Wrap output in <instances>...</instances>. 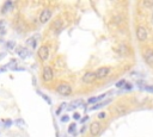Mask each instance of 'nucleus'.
<instances>
[{"label":"nucleus","mask_w":153,"mask_h":137,"mask_svg":"<svg viewBox=\"0 0 153 137\" xmlns=\"http://www.w3.org/2000/svg\"><path fill=\"white\" fill-rule=\"evenodd\" d=\"M56 92L62 96H68L72 94V86L67 82H61L56 86Z\"/></svg>","instance_id":"f257e3e1"},{"label":"nucleus","mask_w":153,"mask_h":137,"mask_svg":"<svg viewBox=\"0 0 153 137\" xmlns=\"http://www.w3.org/2000/svg\"><path fill=\"white\" fill-rule=\"evenodd\" d=\"M136 38L139 42H146L148 38V32L147 29L143 25H139L136 27Z\"/></svg>","instance_id":"f03ea898"},{"label":"nucleus","mask_w":153,"mask_h":137,"mask_svg":"<svg viewBox=\"0 0 153 137\" xmlns=\"http://www.w3.org/2000/svg\"><path fill=\"white\" fill-rule=\"evenodd\" d=\"M42 77H43V81L45 82H50L54 79V71L50 66H44L43 71H42Z\"/></svg>","instance_id":"7ed1b4c3"},{"label":"nucleus","mask_w":153,"mask_h":137,"mask_svg":"<svg viewBox=\"0 0 153 137\" xmlns=\"http://www.w3.org/2000/svg\"><path fill=\"white\" fill-rule=\"evenodd\" d=\"M142 56H143V61H145L149 67H153V49L146 48L145 51L142 52Z\"/></svg>","instance_id":"20e7f679"},{"label":"nucleus","mask_w":153,"mask_h":137,"mask_svg":"<svg viewBox=\"0 0 153 137\" xmlns=\"http://www.w3.org/2000/svg\"><path fill=\"white\" fill-rule=\"evenodd\" d=\"M37 55L39 57L41 61H47L48 57H49V46L48 45H42L38 48V51H37Z\"/></svg>","instance_id":"39448f33"},{"label":"nucleus","mask_w":153,"mask_h":137,"mask_svg":"<svg viewBox=\"0 0 153 137\" xmlns=\"http://www.w3.org/2000/svg\"><path fill=\"white\" fill-rule=\"evenodd\" d=\"M109 73H110V68H109V67H99V68L94 71L97 80H103V79H105V77L109 75Z\"/></svg>","instance_id":"423d86ee"},{"label":"nucleus","mask_w":153,"mask_h":137,"mask_svg":"<svg viewBox=\"0 0 153 137\" xmlns=\"http://www.w3.org/2000/svg\"><path fill=\"white\" fill-rule=\"evenodd\" d=\"M102 131V124L99 122H93L91 125H90V136H93V137H97Z\"/></svg>","instance_id":"0eeeda50"},{"label":"nucleus","mask_w":153,"mask_h":137,"mask_svg":"<svg viewBox=\"0 0 153 137\" xmlns=\"http://www.w3.org/2000/svg\"><path fill=\"white\" fill-rule=\"evenodd\" d=\"M51 15H53L51 10H50V8H44V10H42V12H41V14H39V21H41L42 24H45V23H48V20L51 18Z\"/></svg>","instance_id":"6e6552de"},{"label":"nucleus","mask_w":153,"mask_h":137,"mask_svg":"<svg viewBox=\"0 0 153 137\" xmlns=\"http://www.w3.org/2000/svg\"><path fill=\"white\" fill-rule=\"evenodd\" d=\"M81 80H82L84 83H93V82L97 80V77H96L94 71H86V73L82 75Z\"/></svg>","instance_id":"1a4fd4ad"},{"label":"nucleus","mask_w":153,"mask_h":137,"mask_svg":"<svg viewBox=\"0 0 153 137\" xmlns=\"http://www.w3.org/2000/svg\"><path fill=\"white\" fill-rule=\"evenodd\" d=\"M17 54H18V56L20 57V58H26L29 55H30V52H29V50L26 49V48H23V46H19V48H17Z\"/></svg>","instance_id":"9d476101"},{"label":"nucleus","mask_w":153,"mask_h":137,"mask_svg":"<svg viewBox=\"0 0 153 137\" xmlns=\"http://www.w3.org/2000/svg\"><path fill=\"white\" fill-rule=\"evenodd\" d=\"M111 102V99H106L105 101H103V102H98V104H94L92 107H91V111H94V110H98V108H102V107H104L105 105H108V104H110Z\"/></svg>","instance_id":"9b49d317"},{"label":"nucleus","mask_w":153,"mask_h":137,"mask_svg":"<svg viewBox=\"0 0 153 137\" xmlns=\"http://www.w3.org/2000/svg\"><path fill=\"white\" fill-rule=\"evenodd\" d=\"M81 104H82V100H81V99H76V100H73V101L69 104L71 106H68V107H67V110H73V108L78 107V106H80Z\"/></svg>","instance_id":"f8f14e48"},{"label":"nucleus","mask_w":153,"mask_h":137,"mask_svg":"<svg viewBox=\"0 0 153 137\" xmlns=\"http://www.w3.org/2000/svg\"><path fill=\"white\" fill-rule=\"evenodd\" d=\"M12 6H13V2H12V1H6V2L4 4V6H2L1 13H5V12H7L8 10H11Z\"/></svg>","instance_id":"ddd939ff"},{"label":"nucleus","mask_w":153,"mask_h":137,"mask_svg":"<svg viewBox=\"0 0 153 137\" xmlns=\"http://www.w3.org/2000/svg\"><path fill=\"white\" fill-rule=\"evenodd\" d=\"M115 110H116V112H117L118 114H124V113H126V111H127V110H126V107H124V106H121V105L116 106V108H115Z\"/></svg>","instance_id":"4468645a"},{"label":"nucleus","mask_w":153,"mask_h":137,"mask_svg":"<svg viewBox=\"0 0 153 137\" xmlns=\"http://www.w3.org/2000/svg\"><path fill=\"white\" fill-rule=\"evenodd\" d=\"M126 82H127V81H126L124 79H122V80H120V81H117V82H116L115 87H116V88H122V87H124Z\"/></svg>","instance_id":"2eb2a0df"},{"label":"nucleus","mask_w":153,"mask_h":137,"mask_svg":"<svg viewBox=\"0 0 153 137\" xmlns=\"http://www.w3.org/2000/svg\"><path fill=\"white\" fill-rule=\"evenodd\" d=\"M37 93H38V94H39V95H41V96H42V98H43V99H44L49 105H51V100H50V98H49V96H47L44 93H42V92H39V91H37Z\"/></svg>","instance_id":"dca6fc26"},{"label":"nucleus","mask_w":153,"mask_h":137,"mask_svg":"<svg viewBox=\"0 0 153 137\" xmlns=\"http://www.w3.org/2000/svg\"><path fill=\"white\" fill-rule=\"evenodd\" d=\"M14 46H16V43H14L13 41H8V42L6 43V48H7V49H10V50L14 49Z\"/></svg>","instance_id":"f3484780"},{"label":"nucleus","mask_w":153,"mask_h":137,"mask_svg":"<svg viewBox=\"0 0 153 137\" xmlns=\"http://www.w3.org/2000/svg\"><path fill=\"white\" fill-rule=\"evenodd\" d=\"M2 123L5 124V126H6V127H10V126L13 124L12 119H2Z\"/></svg>","instance_id":"a211bd4d"},{"label":"nucleus","mask_w":153,"mask_h":137,"mask_svg":"<svg viewBox=\"0 0 153 137\" xmlns=\"http://www.w3.org/2000/svg\"><path fill=\"white\" fill-rule=\"evenodd\" d=\"M65 105H67V104H66V102H62V104L60 105V107H59V108L56 110V112H55V113H56V116H60V113H61V111L63 110V107H65Z\"/></svg>","instance_id":"6ab92c4d"},{"label":"nucleus","mask_w":153,"mask_h":137,"mask_svg":"<svg viewBox=\"0 0 153 137\" xmlns=\"http://www.w3.org/2000/svg\"><path fill=\"white\" fill-rule=\"evenodd\" d=\"M142 6L145 7H153V1H142Z\"/></svg>","instance_id":"aec40b11"},{"label":"nucleus","mask_w":153,"mask_h":137,"mask_svg":"<svg viewBox=\"0 0 153 137\" xmlns=\"http://www.w3.org/2000/svg\"><path fill=\"white\" fill-rule=\"evenodd\" d=\"M80 118H81V114H80L79 112H74V113H73V119H75V120H80Z\"/></svg>","instance_id":"412c9836"},{"label":"nucleus","mask_w":153,"mask_h":137,"mask_svg":"<svg viewBox=\"0 0 153 137\" xmlns=\"http://www.w3.org/2000/svg\"><path fill=\"white\" fill-rule=\"evenodd\" d=\"M75 126H76V124H74V123H73V124H71V125H69V127H68V133H72V132L75 130Z\"/></svg>","instance_id":"4be33fe9"},{"label":"nucleus","mask_w":153,"mask_h":137,"mask_svg":"<svg viewBox=\"0 0 153 137\" xmlns=\"http://www.w3.org/2000/svg\"><path fill=\"white\" fill-rule=\"evenodd\" d=\"M145 91H147L148 93H153V86H151V85L145 86Z\"/></svg>","instance_id":"5701e85b"},{"label":"nucleus","mask_w":153,"mask_h":137,"mask_svg":"<svg viewBox=\"0 0 153 137\" xmlns=\"http://www.w3.org/2000/svg\"><path fill=\"white\" fill-rule=\"evenodd\" d=\"M124 89H127V91H130L131 88H133V85L131 83H128V82H126V85H124V87H123Z\"/></svg>","instance_id":"b1692460"},{"label":"nucleus","mask_w":153,"mask_h":137,"mask_svg":"<svg viewBox=\"0 0 153 137\" xmlns=\"http://www.w3.org/2000/svg\"><path fill=\"white\" fill-rule=\"evenodd\" d=\"M87 102H88V104H96V102H97V98H96V96H92V98H90V99L87 100Z\"/></svg>","instance_id":"393cba45"},{"label":"nucleus","mask_w":153,"mask_h":137,"mask_svg":"<svg viewBox=\"0 0 153 137\" xmlns=\"http://www.w3.org/2000/svg\"><path fill=\"white\" fill-rule=\"evenodd\" d=\"M106 118V113L105 112H99L98 113V119H104Z\"/></svg>","instance_id":"a878e982"},{"label":"nucleus","mask_w":153,"mask_h":137,"mask_svg":"<svg viewBox=\"0 0 153 137\" xmlns=\"http://www.w3.org/2000/svg\"><path fill=\"white\" fill-rule=\"evenodd\" d=\"M60 120H61V122H62V123H67V122H68V120H69V117H68V116H67V114H66V116H62V117H61V119H60Z\"/></svg>","instance_id":"bb28decb"},{"label":"nucleus","mask_w":153,"mask_h":137,"mask_svg":"<svg viewBox=\"0 0 153 137\" xmlns=\"http://www.w3.org/2000/svg\"><path fill=\"white\" fill-rule=\"evenodd\" d=\"M105 96H106V93H103V94H100L99 96H97V102H98L99 100H102L103 98H105Z\"/></svg>","instance_id":"cd10ccee"},{"label":"nucleus","mask_w":153,"mask_h":137,"mask_svg":"<svg viewBox=\"0 0 153 137\" xmlns=\"http://www.w3.org/2000/svg\"><path fill=\"white\" fill-rule=\"evenodd\" d=\"M14 123H17L18 125H24V124H25V122H24L23 119H17V120H16Z\"/></svg>","instance_id":"c85d7f7f"},{"label":"nucleus","mask_w":153,"mask_h":137,"mask_svg":"<svg viewBox=\"0 0 153 137\" xmlns=\"http://www.w3.org/2000/svg\"><path fill=\"white\" fill-rule=\"evenodd\" d=\"M87 119H88V116H85L84 118H81V119H80V123H85Z\"/></svg>","instance_id":"c756f323"},{"label":"nucleus","mask_w":153,"mask_h":137,"mask_svg":"<svg viewBox=\"0 0 153 137\" xmlns=\"http://www.w3.org/2000/svg\"><path fill=\"white\" fill-rule=\"evenodd\" d=\"M85 130H86V126L84 125V126L81 127V130H80V133H84V132H85Z\"/></svg>","instance_id":"7c9ffc66"},{"label":"nucleus","mask_w":153,"mask_h":137,"mask_svg":"<svg viewBox=\"0 0 153 137\" xmlns=\"http://www.w3.org/2000/svg\"><path fill=\"white\" fill-rule=\"evenodd\" d=\"M90 137H93V136H90Z\"/></svg>","instance_id":"2f4dec72"}]
</instances>
